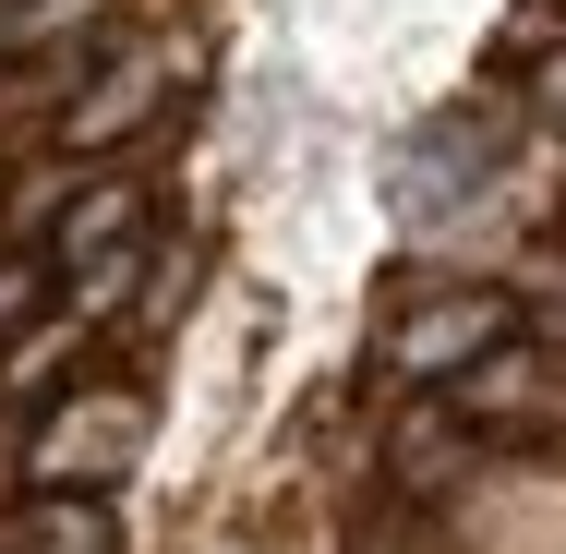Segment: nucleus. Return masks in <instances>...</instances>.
<instances>
[{"mask_svg":"<svg viewBox=\"0 0 566 554\" xmlns=\"http://www.w3.org/2000/svg\"><path fill=\"white\" fill-rule=\"evenodd\" d=\"M494 337H506V290H458V302H434V314H410L386 337V374L398 386H434V374H470Z\"/></svg>","mask_w":566,"mask_h":554,"instance_id":"nucleus-1","label":"nucleus"},{"mask_svg":"<svg viewBox=\"0 0 566 554\" xmlns=\"http://www.w3.org/2000/svg\"><path fill=\"white\" fill-rule=\"evenodd\" d=\"M133 446H145V410H133V398H97V410L73 398V410L36 435V482H73V470H120Z\"/></svg>","mask_w":566,"mask_h":554,"instance_id":"nucleus-2","label":"nucleus"},{"mask_svg":"<svg viewBox=\"0 0 566 554\" xmlns=\"http://www.w3.org/2000/svg\"><path fill=\"white\" fill-rule=\"evenodd\" d=\"M157 85H169V61H120V73H97V85L61 109V133H73V145H120L133 121H157Z\"/></svg>","mask_w":566,"mask_h":554,"instance_id":"nucleus-3","label":"nucleus"},{"mask_svg":"<svg viewBox=\"0 0 566 554\" xmlns=\"http://www.w3.org/2000/svg\"><path fill=\"white\" fill-rule=\"evenodd\" d=\"M133 218H145V181H85V194L61 206V229H49V241L85 265V253H120V241H133Z\"/></svg>","mask_w":566,"mask_h":554,"instance_id":"nucleus-4","label":"nucleus"},{"mask_svg":"<svg viewBox=\"0 0 566 554\" xmlns=\"http://www.w3.org/2000/svg\"><path fill=\"white\" fill-rule=\"evenodd\" d=\"M73 36H97V0H0V49H12V61L73 49Z\"/></svg>","mask_w":566,"mask_h":554,"instance_id":"nucleus-5","label":"nucleus"},{"mask_svg":"<svg viewBox=\"0 0 566 554\" xmlns=\"http://www.w3.org/2000/svg\"><path fill=\"white\" fill-rule=\"evenodd\" d=\"M24 314H36V265H24V253H12V265H0V337L24 326Z\"/></svg>","mask_w":566,"mask_h":554,"instance_id":"nucleus-6","label":"nucleus"}]
</instances>
